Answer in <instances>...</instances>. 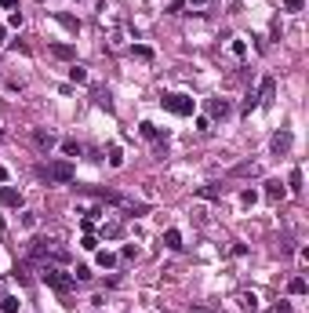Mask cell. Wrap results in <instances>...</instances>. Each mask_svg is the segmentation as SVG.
Returning <instances> with one entry per match:
<instances>
[{
	"label": "cell",
	"instance_id": "obj_1",
	"mask_svg": "<svg viewBox=\"0 0 309 313\" xmlns=\"http://www.w3.org/2000/svg\"><path fill=\"white\" fill-rule=\"evenodd\" d=\"M40 281L51 284V288H58V291H69L73 288V277H66V273L55 269V266H40Z\"/></svg>",
	"mask_w": 309,
	"mask_h": 313
},
{
	"label": "cell",
	"instance_id": "obj_2",
	"mask_svg": "<svg viewBox=\"0 0 309 313\" xmlns=\"http://www.w3.org/2000/svg\"><path fill=\"white\" fill-rule=\"evenodd\" d=\"M48 179H51V182H73V179H76V168H73L69 161H51V164H48Z\"/></svg>",
	"mask_w": 309,
	"mask_h": 313
},
{
	"label": "cell",
	"instance_id": "obj_3",
	"mask_svg": "<svg viewBox=\"0 0 309 313\" xmlns=\"http://www.w3.org/2000/svg\"><path fill=\"white\" fill-rule=\"evenodd\" d=\"M160 102H164V109H171L175 116H189V113H193V99H186V95H164Z\"/></svg>",
	"mask_w": 309,
	"mask_h": 313
},
{
	"label": "cell",
	"instance_id": "obj_4",
	"mask_svg": "<svg viewBox=\"0 0 309 313\" xmlns=\"http://www.w3.org/2000/svg\"><path fill=\"white\" fill-rule=\"evenodd\" d=\"M29 139H33V146H36V149H44V153L55 146V135H51L48 128H33V131H29Z\"/></svg>",
	"mask_w": 309,
	"mask_h": 313
},
{
	"label": "cell",
	"instance_id": "obj_5",
	"mask_svg": "<svg viewBox=\"0 0 309 313\" xmlns=\"http://www.w3.org/2000/svg\"><path fill=\"white\" fill-rule=\"evenodd\" d=\"M273 95H277V81H273V76H265L262 88H258V106H269V102H273Z\"/></svg>",
	"mask_w": 309,
	"mask_h": 313
},
{
	"label": "cell",
	"instance_id": "obj_6",
	"mask_svg": "<svg viewBox=\"0 0 309 313\" xmlns=\"http://www.w3.org/2000/svg\"><path fill=\"white\" fill-rule=\"evenodd\" d=\"M284 197H287V186H284V182H277V179H273V182H265V201H273V204H277V201H284Z\"/></svg>",
	"mask_w": 309,
	"mask_h": 313
},
{
	"label": "cell",
	"instance_id": "obj_7",
	"mask_svg": "<svg viewBox=\"0 0 309 313\" xmlns=\"http://www.w3.org/2000/svg\"><path fill=\"white\" fill-rule=\"evenodd\" d=\"M0 201H4L8 208H22V193L15 186H0Z\"/></svg>",
	"mask_w": 309,
	"mask_h": 313
},
{
	"label": "cell",
	"instance_id": "obj_8",
	"mask_svg": "<svg viewBox=\"0 0 309 313\" xmlns=\"http://www.w3.org/2000/svg\"><path fill=\"white\" fill-rule=\"evenodd\" d=\"M291 142H295V139H291V131L284 128V131H277V135H273V142H269V146H273V153H287V149H291Z\"/></svg>",
	"mask_w": 309,
	"mask_h": 313
},
{
	"label": "cell",
	"instance_id": "obj_9",
	"mask_svg": "<svg viewBox=\"0 0 309 313\" xmlns=\"http://www.w3.org/2000/svg\"><path fill=\"white\" fill-rule=\"evenodd\" d=\"M208 109H211V116H222V121H225V116H229V109H233V106H229L225 99H211V102H208Z\"/></svg>",
	"mask_w": 309,
	"mask_h": 313
},
{
	"label": "cell",
	"instance_id": "obj_10",
	"mask_svg": "<svg viewBox=\"0 0 309 313\" xmlns=\"http://www.w3.org/2000/svg\"><path fill=\"white\" fill-rule=\"evenodd\" d=\"M237 302H240V309H248V313H255V309H258V295H255V291H240V295H237Z\"/></svg>",
	"mask_w": 309,
	"mask_h": 313
},
{
	"label": "cell",
	"instance_id": "obj_11",
	"mask_svg": "<svg viewBox=\"0 0 309 313\" xmlns=\"http://www.w3.org/2000/svg\"><path fill=\"white\" fill-rule=\"evenodd\" d=\"M69 81H73V84H88V69L73 62V66H69Z\"/></svg>",
	"mask_w": 309,
	"mask_h": 313
},
{
	"label": "cell",
	"instance_id": "obj_12",
	"mask_svg": "<svg viewBox=\"0 0 309 313\" xmlns=\"http://www.w3.org/2000/svg\"><path fill=\"white\" fill-rule=\"evenodd\" d=\"M164 244H168L171 251H178V248H182V233H178V229H168V233H164Z\"/></svg>",
	"mask_w": 309,
	"mask_h": 313
},
{
	"label": "cell",
	"instance_id": "obj_13",
	"mask_svg": "<svg viewBox=\"0 0 309 313\" xmlns=\"http://www.w3.org/2000/svg\"><path fill=\"white\" fill-rule=\"evenodd\" d=\"M197 197H204V201H218V197H222V189H218V186H200V189H197Z\"/></svg>",
	"mask_w": 309,
	"mask_h": 313
},
{
	"label": "cell",
	"instance_id": "obj_14",
	"mask_svg": "<svg viewBox=\"0 0 309 313\" xmlns=\"http://www.w3.org/2000/svg\"><path fill=\"white\" fill-rule=\"evenodd\" d=\"M287 291H291V295H305V291H309V284H305V277H291V284H287Z\"/></svg>",
	"mask_w": 309,
	"mask_h": 313
},
{
	"label": "cell",
	"instance_id": "obj_15",
	"mask_svg": "<svg viewBox=\"0 0 309 313\" xmlns=\"http://www.w3.org/2000/svg\"><path fill=\"white\" fill-rule=\"evenodd\" d=\"M120 233H124L120 222H106V226H102V237H109V241H113V237H120Z\"/></svg>",
	"mask_w": 309,
	"mask_h": 313
},
{
	"label": "cell",
	"instance_id": "obj_16",
	"mask_svg": "<svg viewBox=\"0 0 309 313\" xmlns=\"http://www.w3.org/2000/svg\"><path fill=\"white\" fill-rule=\"evenodd\" d=\"M287 189H291V193L302 189V171H298V168H291V175H287Z\"/></svg>",
	"mask_w": 309,
	"mask_h": 313
},
{
	"label": "cell",
	"instance_id": "obj_17",
	"mask_svg": "<svg viewBox=\"0 0 309 313\" xmlns=\"http://www.w3.org/2000/svg\"><path fill=\"white\" fill-rule=\"evenodd\" d=\"M62 153H66V156H80V142H76V139H66V142H62Z\"/></svg>",
	"mask_w": 309,
	"mask_h": 313
},
{
	"label": "cell",
	"instance_id": "obj_18",
	"mask_svg": "<svg viewBox=\"0 0 309 313\" xmlns=\"http://www.w3.org/2000/svg\"><path fill=\"white\" fill-rule=\"evenodd\" d=\"M124 164V153H120V146H109V168H120Z\"/></svg>",
	"mask_w": 309,
	"mask_h": 313
},
{
	"label": "cell",
	"instance_id": "obj_19",
	"mask_svg": "<svg viewBox=\"0 0 309 313\" xmlns=\"http://www.w3.org/2000/svg\"><path fill=\"white\" fill-rule=\"evenodd\" d=\"M0 309H4V313H18V299L15 295H4V299H0Z\"/></svg>",
	"mask_w": 309,
	"mask_h": 313
},
{
	"label": "cell",
	"instance_id": "obj_20",
	"mask_svg": "<svg viewBox=\"0 0 309 313\" xmlns=\"http://www.w3.org/2000/svg\"><path fill=\"white\" fill-rule=\"evenodd\" d=\"M51 55L55 58H73V48L69 44H51Z\"/></svg>",
	"mask_w": 309,
	"mask_h": 313
},
{
	"label": "cell",
	"instance_id": "obj_21",
	"mask_svg": "<svg viewBox=\"0 0 309 313\" xmlns=\"http://www.w3.org/2000/svg\"><path fill=\"white\" fill-rule=\"evenodd\" d=\"M138 131H142L146 139H160V131H157V124H149V121H142V124H138Z\"/></svg>",
	"mask_w": 309,
	"mask_h": 313
},
{
	"label": "cell",
	"instance_id": "obj_22",
	"mask_svg": "<svg viewBox=\"0 0 309 313\" xmlns=\"http://www.w3.org/2000/svg\"><path fill=\"white\" fill-rule=\"evenodd\" d=\"M95 102H98V106H106V109H113V102H109V91H106V88H95Z\"/></svg>",
	"mask_w": 309,
	"mask_h": 313
},
{
	"label": "cell",
	"instance_id": "obj_23",
	"mask_svg": "<svg viewBox=\"0 0 309 313\" xmlns=\"http://www.w3.org/2000/svg\"><path fill=\"white\" fill-rule=\"evenodd\" d=\"M48 251H51V241H36V244H33V255H36V259H44Z\"/></svg>",
	"mask_w": 309,
	"mask_h": 313
},
{
	"label": "cell",
	"instance_id": "obj_24",
	"mask_svg": "<svg viewBox=\"0 0 309 313\" xmlns=\"http://www.w3.org/2000/svg\"><path fill=\"white\" fill-rule=\"evenodd\" d=\"M98 266H102V269L117 266V255H109V251H98Z\"/></svg>",
	"mask_w": 309,
	"mask_h": 313
},
{
	"label": "cell",
	"instance_id": "obj_25",
	"mask_svg": "<svg viewBox=\"0 0 309 313\" xmlns=\"http://www.w3.org/2000/svg\"><path fill=\"white\" fill-rule=\"evenodd\" d=\"M229 51H233L237 58H244V55H248V44H244V41H233V44H229Z\"/></svg>",
	"mask_w": 309,
	"mask_h": 313
},
{
	"label": "cell",
	"instance_id": "obj_26",
	"mask_svg": "<svg viewBox=\"0 0 309 313\" xmlns=\"http://www.w3.org/2000/svg\"><path fill=\"white\" fill-rule=\"evenodd\" d=\"M80 248H84V251H98V241L91 237V233H84V241H80Z\"/></svg>",
	"mask_w": 309,
	"mask_h": 313
},
{
	"label": "cell",
	"instance_id": "obj_27",
	"mask_svg": "<svg viewBox=\"0 0 309 313\" xmlns=\"http://www.w3.org/2000/svg\"><path fill=\"white\" fill-rule=\"evenodd\" d=\"M131 51H135V55H138V58H142V62H149V58H153V51H149V48H146V44H135V48H131Z\"/></svg>",
	"mask_w": 309,
	"mask_h": 313
},
{
	"label": "cell",
	"instance_id": "obj_28",
	"mask_svg": "<svg viewBox=\"0 0 309 313\" xmlns=\"http://www.w3.org/2000/svg\"><path fill=\"white\" fill-rule=\"evenodd\" d=\"M255 106H258V95H255V91H248V99H244V113H251Z\"/></svg>",
	"mask_w": 309,
	"mask_h": 313
},
{
	"label": "cell",
	"instance_id": "obj_29",
	"mask_svg": "<svg viewBox=\"0 0 309 313\" xmlns=\"http://www.w3.org/2000/svg\"><path fill=\"white\" fill-rule=\"evenodd\" d=\"M197 131H204V135L211 131V116H197Z\"/></svg>",
	"mask_w": 309,
	"mask_h": 313
},
{
	"label": "cell",
	"instance_id": "obj_30",
	"mask_svg": "<svg viewBox=\"0 0 309 313\" xmlns=\"http://www.w3.org/2000/svg\"><path fill=\"white\" fill-rule=\"evenodd\" d=\"M58 22H62L66 29H80V22H76V18H69V15H58Z\"/></svg>",
	"mask_w": 309,
	"mask_h": 313
},
{
	"label": "cell",
	"instance_id": "obj_31",
	"mask_svg": "<svg viewBox=\"0 0 309 313\" xmlns=\"http://www.w3.org/2000/svg\"><path fill=\"white\" fill-rule=\"evenodd\" d=\"M240 201H244V204H255V201H258V193H255V189H244V193H240Z\"/></svg>",
	"mask_w": 309,
	"mask_h": 313
},
{
	"label": "cell",
	"instance_id": "obj_32",
	"mask_svg": "<svg viewBox=\"0 0 309 313\" xmlns=\"http://www.w3.org/2000/svg\"><path fill=\"white\" fill-rule=\"evenodd\" d=\"M73 277H76V281H88V277H91V269H88V266H76Z\"/></svg>",
	"mask_w": 309,
	"mask_h": 313
},
{
	"label": "cell",
	"instance_id": "obj_33",
	"mask_svg": "<svg viewBox=\"0 0 309 313\" xmlns=\"http://www.w3.org/2000/svg\"><path fill=\"white\" fill-rule=\"evenodd\" d=\"M273 313H291V302H284V299H280V302L273 306Z\"/></svg>",
	"mask_w": 309,
	"mask_h": 313
},
{
	"label": "cell",
	"instance_id": "obj_34",
	"mask_svg": "<svg viewBox=\"0 0 309 313\" xmlns=\"http://www.w3.org/2000/svg\"><path fill=\"white\" fill-rule=\"evenodd\" d=\"M284 8L287 11H302V0H284Z\"/></svg>",
	"mask_w": 309,
	"mask_h": 313
},
{
	"label": "cell",
	"instance_id": "obj_35",
	"mask_svg": "<svg viewBox=\"0 0 309 313\" xmlns=\"http://www.w3.org/2000/svg\"><path fill=\"white\" fill-rule=\"evenodd\" d=\"M0 8H8V11H15V8H18V0H0Z\"/></svg>",
	"mask_w": 309,
	"mask_h": 313
},
{
	"label": "cell",
	"instance_id": "obj_36",
	"mask_svg": "<svg viewBox=\"0 0 309 313\" xmlns=\"http://www.w3.org/2000/svg\"><path fill=\"white\" fill-rule=\"evenodd\" d=\"M0 182H8V171H4V168H0Z\"/></svg>",
	"mask_w": 309,
	"mask_h": 313
},
{
	"label": "cell",
	"instance_id": "obj_37",
	"mask_svg": "<svg viewBox=\"0 0 309 313\" xmlns=\"http://www.w3.org/2000/svg\"><path fill=\"white\" fill-rule=\"evenodd\" d=\"M189 4H197V8H200V4H204V0H189Z\"/></svg>",
	"mask_w": 309,
	"mask_h": 313
},
{
	"label": "cell",
	"instance_id": "obj_38",
	"mask_svg": "<svg viewBox=\"0 0 309 313\" xmlns=\"http://www.w3.org/2000/svg\"><path fill=\"white\" fill-rule=\"evenodd\" d=\"M0 41H4V26H0Z\"/></svg>",
	"mask_w": 309,
	"mask_h": 313
}]
</instances>
